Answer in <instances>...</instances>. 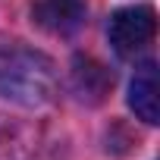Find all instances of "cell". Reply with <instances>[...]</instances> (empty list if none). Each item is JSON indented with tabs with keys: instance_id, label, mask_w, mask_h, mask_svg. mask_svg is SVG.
I'll use <instances>...</instances> for the list:
<instances>
[{
	"instance_id": "1",
	"label": "cell",
	"mask_w": 160,
	"mask_h": 160,
	"mask_svg": "<svg viewBox=\"0 0 160 160\" xmlns=\"http://www.w3.org/2000/svg\"><path fill=\"white\" fill-rule=\"evenodd\" d=\"M154 35H157V13L144 3L122 7L107 22V38L119 57H135L154 41Z\"/></svg>"
},
{
	"instance_id": "2",
	"label": "cell",
	"mask_w": 160,
	"mask_h": 160,
	"mask_svg": "<svg viewBox=\"0 0 160 160\" xmlns=\"http://www.w3.org/2000/svg\"><path fill=\"white\" fill-rule=\"evenodd\" d=\"M88 13L85 0H35L32 3V19L50 32V35H72L82 28Z\"/></svg>"
},
{
	"instance_id": "3",
	"label": "cell",
	"mask_w": 160,
	"mask_h": 160,
	"mask_svg": "<svg viewBox=\"0 0 160 160\" xmlns=\"http://www.w3.org/2000/svg\"><path fill=\"white\" fill-rule=\"evenodd\" d=\"M129 107L148 126L160 122V82H157V63H141L129 82Z\"/></svg>"
}]
</instances>
